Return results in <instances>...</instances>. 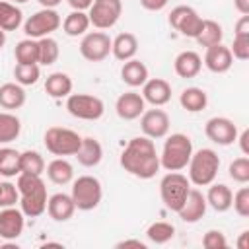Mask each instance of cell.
I'll return each mask as SVG.
<instances>
[{
  "label": "cell",
  "instance_id": "cell-9",
  "mask_svg": "<svg viewBox=\"0 0 249 249\" xmlns=\"http://www.w3.org/2000/svg\"><path fill=\"white\" fill-rule=\"evenodd\" d=\"M60 25H62V19H60L58 12L53 8H43L25 19L23 33L29 39H43V37H49L51 33H54Z\"/></svg>",
  "mask_w": 249,
  "mask_h": 249
},
{
  "label": "cell",
  "instance_id": "cell-31",
  "mask_svg": "<svg viewBox=\"0 0 249 249\" xmlns=\"http://www.w3.org/2000/svg\"><path fill=\"white\" fill-rule=\"evenodd\" d=\"M21 132V121L10 113V111H0V144L14 142Z\"/></svg>",
  "mask_w": 249,
  "mask_h": 249
},
{
  "label": "cell",
  "instance_id": "cell-10",
  "mask_svg": "<svg viewBox=\"0 0 249 249\" xmlns=\"http://www.w3.org/2000/svg\"><path fill=\"white\" fill-rule=\"evenodd\" d=\"M123 14V0H93L88 18L95 29H111Z\"/></svg>",
  "mask_w": 249,
  "mask_h": 249
},
{
  "label": "cell",
  "instance_id": "cell-47",
  "mask_svg": "<svg viewBox=\"0 0 249 249\" xmlns=\"http://www.w3.org/2000/svg\"><path fill=\"white\" fill-rule=\"evenodd\" d=\"M117 249H126V247H136V249H146V243L140 239H123L115 245Z\"/></svg>",
  "mask_w": 249,
  "mask_h": 249
},
{
  "label": "cell",
  "instance_id": "cell-39",
  "mask_svg": "<svg viewBox=\"0 0 249 249\" xmlns=\"http://www.w3.org/2000/svg\"><path fill=\"white\" fill-rule=\"evenodd\" d=\"M39 76H41L39 64H16L14 68V78L19 86H33L37 84Z\"/></svg>",
  "mask_w": 249,
  "mask_h": 249
},
{
  "label": "cell",
  "instance_id": "cell-21",
  "mask_svg": "<svg viewBox=\"0 0 249 249\" xmlns=\"http://www.w3.org/2000/svg\"><path fill=\"white\" fill-rule=\"evenodd\" d=\"M76 160L84 167H95L103 160V146L99 144L97 138L86 136V138H82V144L76 152Z\"/></svg>",
  "mask_w": 249,
  "mask_h": 249
},
{
  "label": "cell",
  "instance_id": "cell-24",
  "mask_svg": "<svg viewBox=\"0 0 249 249\" xmlns=\"http://www.w3.org/2000/svg\"><path fill=\"white\" fill-rule=\"evenodd\" d=\"M206 196V204L210 208H214L216 212H228L231 208V189L224 183H210L208 185V193Z\"/></svg>",
  "mask_w": 249,
  "mask_h": 249
},
{
  "label": "cell",
  "instance_id": "cell-22",
  "mask_svg": "<svg viewBox=\"0 0 249 249\" xmlns=\"http://www.w3.org/2000/svg\"><path fill=\"white\" fill-rule=\"evenodd\" d=\"M138 53V39L134 33H119L113 41H111V54L121 60V62H126L130 58H134V54Z\"/></svg>",
  "mask_w": 249,
  "mask_h": 249
},
{
  "label": "cell",
  "instance_id": "cell-34",
  "mask_svg": "<svg viewBox=\"0 0 249 249\" xmlns=\"http://www.w3.org/2000/svg\"><path fill=\"white\" fill-rule=\"evenodd\" d=\"M23 21L21 10L12 2H0V29L16 31Z\"/></svg>",
  "mask_w": 249,
  "mask_h": 249
},
{
  "label": "cell",
  "instance_id": "cell-20",
  "mask_svg": "<svg viewBox=\"0 0 249 249\" xmlns=\"http://www.w3.org/2000/svg\"><path fill=\"white\" fill-rule=\"evenodd\" d=\"M47 212H49V216L54 222H68L74 216V212H76V204H74L70 195L54 193L47 200Z\"/></svg>",
  "mask_w": 249,
  "mask_h": 249
},
{
  "label": "cell",
  "instance_id": "cell-18",
  "mask_svg": "<svg viewBox=\"0 0 249 249\" xmlns=\"http://www.w3.org/2000/svg\"><path fill=\"white\" fill-rule=\"evenodd\" d=\"M233 64V56H231V51L230 47L218 43V45H212L206 49L204 53V66L214 72V74H226Z\"/></svg>",
  "mask_w": 249,
  "mask_h": 249
},
{
  "label": "cell",
  "instance_id": "cell-2",
  "mask_svg": "<svg viewBox=\"0 0 249 249\" xmlns=\"http://www.w3.org/2000/svg\"><path fill=\"white\" fill-rule=\"evenodd\" d=\"M19 191V208L27 218H39L47 210V187L41 175H29V173H19L18 183Z\"/></svg>",
  "mask_w": 249,
  "mask_h": 249
},
{
  "label": "cell",
  "instance_id": "cell-32",
  "mask_svg": "<svg viewBox=\"0 0 249 249\" xmlns=\"http://www.w3.org/2000/svg\"><path fill=\"white\" fill-rule=\"evenodd\" d=\"M222 39H224L222 25H220L218 21H214V19H204V21H202V29H200V33L196 35L195 41H196L200 47L208 49V47H212V45L222 43Z\"/></svg>",
  "mask_w": 249,
  "mask_h": 249
},
{
  "label": "cell",
  "instance_id": "cell-55",
  "mask_svg": "<svg viewBox=\"0 0 249 249\" xmlns=\"http://www.w3.org/2000/svg\"><path fill=\"white\" fill-rule=\"evenodd\" d=\"M0 189H2V183H0Z\"/></svg>",
  "mask_w": 249,
  "mask_h": 249
},
{
  "label": "cell",
  "instance_id": "cell-44",
  "mask_svg": "<svg viewBox=\"0 0 249 249\" xmlns=\"http://www.w3.org/2000/svg\"><path fill=\"white\" fill-rule=\"evenodd\" d=\"M202 247H206V249H226L228 239L220 230H208L202 235Z\"/></svg>",
  "mask_w": 249,
  "mask_h": 249
},
{
  "label": "cell",
  "instance_id": "cell-5",
  "mask_svg": "<svg viewBox=\"0 0 249 249\" xmlns=\"http://www.w3.org/2000/svg\"><path fill=\"white\" fill-rule=\"evenodd\" d=\"M191 191V181L179 171H169L160 181V196L167 210L179 212L183 202L187 200V195Z\"/></svg>",
  "mask_w": 249,
  "mask_h": 249
},
{
  "label": "cell",
  "instance_id": "cell-11",
  "mask_svg": "<svg viewBox=\"0 0 249 249\" xmlns=\"http://www.w3.org/2000/svg\"><path fill=\"white\" fill-rule=\"evenodd\" d=\"M169 25L179 31L183 37H189V39H196V35L200 33L202 29V18L196 14L195 8L191 6H175L171 12H169V18H167Z\"/></svg>",
  "mask_w": 249,
  "mask_h": 249
},
{
  "label": "cell",
  "instance_id": "cell-41",
  "mask_svg": "<svg viewBox=\"0 0 249 249\" xmlns=\"http://www.w3.org/2000/svg\"><path fill=\"white\" fill-rule=\"evenodd\" d=\"M231 206L241 218H249V187L237 189V193L231 196Z\"/></svg>",
  "mask_w": 249,
  "mask_h": 249
},
{
  "label": "cell",
  "instance_id": "cell-46",
  "mask_svg": "<svg viewBox=\"0 0 249 249\" xmlns=\"http://www.w3.org/2000/svg\"><path fill=\"white\" fill-rule=\"evenodd\" d=\"M233 35H249V16H241L235 21V33Z\"/></svg>",
  "mask_w": 249,
  "mask_h": 249
},
{
  "label": "cell",
  "instance_id": "cell-54",
  "mask_svg": "<svg viewBox=\"0 0 249 249\" xmlns=\"http://www.w3.org/2000/svg\"><path fill=\"white\" fill-rule=\"evenodd\" d=\"M27 0H12V4H25Z\"/></svg>",
  "mask_w": 249,
  "mask_h": 249
},
{
  "label": "cell",
  "instance_id": "cell-26",
  "mask_svg": "<svg viewBox=\"0 0 249 249\" xmlns=\"http://www.w3.org/2000/svg\"><path fill=\"white\" fill-rule=\"evenodd\" d=\"M148 66L136 58H130L126 62H123V68H121V80L130 86V88H140L144 86V82L148 80Z\"/></svg>",
  "mask_w": 249,
  "mask_h": 249
},
{
  "label": "cell",
  "instance_id": "cell-50",
  "mask_svg": "<svg viewBox=\"0 0 249 249\" xmlns=\"http://www.w3.org/2000/svg\"><path fill=\"white\" fill-rule=\"evenodd\" d=\"M233 6L241 16H249V0H233Z\"/></svg>",
  "mask_w": 249,
  "mask_h": 249
},
{
  "label": "cell",
  "instance_id": "cell-1",
  "mask_svg": "<svg viewBox=\"0 0 249 249\" xmlns=\"http://www.w3.org/2000/svg\"><path fill=\"white\" fill-rule=\"evenodd\" d=\"M119 163L126 173L138 179H152L160 171V154L156 152L154 140L148 136L130 138L121 152Z\"/></svg>",
  "mask_w": 249,
  "mask_h": 249
},
{
  "label": "cell",
  "instance_id": "cell-8",
  "mask_svg": "<svg viewBox=\"0 0 249 249\" xmlns=\"http://www.w3.org/2000/svg\"><path fill=\"white\" fill-rule=\"evenodd\" d=\"M66 111L82 121H97L105 113V103L97 95L89 93H70L66 97Z\"/></svg>",
  "mask_w": 249,
  "mask_h": 249
},
{
  "label": "cell",
  "instance_id": "cell-7",
  "mask_svg": "<svg viewBox=\"0 0 249 249\" xmlns=\"http://www.w3.org/2000/svg\"><path fill=\"white\" fill-rule=\"evenodd\" d=\"M74 204L78 210L89 212L99 206L103 198V187L97 177L93 175H82L72 183V193H70Z\"/></svg>",
  "mask_w": 249,
  "mask_h": 249
},
{
  "label": "cell",
  "instance_id": "cell-30",
  "mask_svg": "<svg viewBox=\"0 0 249 249\" xmlns=\"http://www.w3.org/2000/svg\"><path fill=\"white\" fill-rule=\"evenodd\" d=\"M89 18L86 12L82 10H72L64 21H62V31L68 35V37H80V35H86L88 29H89Z\"/></svg>",
  "mask_w": 249,
  "mask_h": 249
},
{
  "label": "cell",
  "instance_id": "cell-3",
  "mask_svg": "<svg viewBox=\"0 0 249 249\" xmlns=\"http://www.w3.org/2000/svg\"><path fill=\"white\" fill-rule=\"evenodd\" d=\"M193 156V142L187 134L175 132L165 138L161 154H160V167L165 171H181L187 167Z\"/></svg>",
  "mask_w": 249,
  "mask_h": 249
},
{
  "label": "cell",
  "instance_id": "cell-28",
  "mask_svg": "<svg viewBox=\"0 0 249 249\" xmlns=\"http://www.w3.org/2000/svg\"><path fill=\"white\" fill-rule=\"evenodd\" d=\"M45 169H47V177L54 185H68L74 179V167L64 158H54L53 161H49Z\"/></svg>",
  "mask_w": 249,
  "mask_h": 249
},
{
  "label": "cell",
  "instance_id": "cell-23",
  "mask_svg": "<svg viewBox=\"0 0 249 249\" xmlns=\"http://www.w3.org/2000/svg\"><path fill=\"white\" fill-rule=\"evenodd\" d=\"M173 68L179 78H195V76H198V72L202 68V58L195 51H183L175 56Z\"/></svg>",
  "mask_w": 249,
  "mask_h": 249
},
{
  "label": "cell",
  "instance_id": "cell-25",
  "mask_svg": "<svg viewBox=\"0 0 249 249\" xmlns=\"http://www.w3.org/2000/svg\"><path fill=\"white\" fill-rule=\"evenodd\" d=\"M25 89L23 86H19L18 82H8L0 86V107L6 111H14V109H21L25 105Z\"/></svg>",
  "mask_w": 249,
  "mask_h": 249
},
{
  "label": "cell",
  "instance_id": "cell-52",
  "mask_svg": "<svg viewBox=\"0 0 249 249\" xmlns=\"http://www.w3.org/2000/svg\"><path fill=\"white\" fill-rule=\"evenodd\" d=\"M37 2H39L43 8H53V10H54L62 0H37Z\"/></svg>",
  "mask_w": 249,
  "mask_h": 249
},
{
  "label": "cell",
  "instance_id": "cell-6",
  "mask_svg": "<svg viewBox=\"0 0 249 249\" xmlns=\"http://www.w3.org/2000/svg\"><path fill=\"white\" fill-rule=\"evenodd\" d=\"M43 142H45L47 152H51L53 156L64 158V156H76V152L82 144V136L72 128L51 126V128H47Z\"/></svg>",
  "mask_w": 249,
  "mask_h": 249
},
{
  "label": "cell",
  "instance_id": "cell-15",
  "mask_svg": "<svg viewBox=\"0 0 249 249\" xmlns=\"http://www.w3.org/2000/svg\"><path fill=\"white\" fill-rule=\"evenodd\" d=\"M23 228H25V214L21 212V208L18 210L14 206H8L0 210V237L2 239L6 241L18 239L23 233Z\"/></svg>",
  "mask_w": 249,
  "mask_h": 249
},
{
  "label": "cell",
  "instance_id": "cell-42",
  "mask_svg": "<svg viewBox=\"0 0 249 249\" xmlns=\"http://www.w3.org/2000/svg\"><path fill=\"white\" fill-rule=\"evenodd\" d=\"M16 202H19V191L14 183L4 181L2 189H0V208H8V206H16Z\"/></svg>",
  "mask_w": 249,
  "mask_h": 249
},
{
  "label": "cell",
  "instance_id": "cell-36",
  "mask_svg": "<svg viewBox=\"0 0 249 249\" xmlns=\"http://www.w3.org/2000/svg\"><path fill=\"white\" fill-rule=\"evenodd\" d=\"M0 175L16 177L19 175V152L14 148H0Z\"/></svg>",
  "mask_w": 249,
  "mask_h": 249
},
{
  "label": "cell",
  "instance_id": "cell-19",
  "mask_svg": "<svg viewBox=\"0 0 249 249\" xmlns=\"http://www.w3.org/2000/svg\"><path fill=\"white\" fill-rule=\"evenodd\" d=\"M206 208H208L206 196H204L198 189H191L189 195H187V200L183 202V206L179 208L177 214H179V218H181L183 222L195 224V222H198V220L206 214Z\"/></svg>",
  "mask_w": 249,
  "mask_h": 249
},
{
  "label": "cell",
  "instance_id": "cell-51",
  "mask_svg": "<svg viewBox=\"0 0 249 249\" xmlns=\"http://www.w3.org/2000/svg\"><path fill=\"white\" fill-rule=\"evenodd\" d=\"M247 235H249V231H241V235H239V239H237V247H239V249H247V247H249Z\"/></svg>",
  "mask_w": 249,
  "mask_h": 249
},
{
  "label": "cell",
  "instance_id": "cell-17",
  "mask_svg": "<svg viewBox=\"0 0 249 249\" xmlns=\"http://www.w3.org/2000/svg\"><path fill=\"white\" fill-rule=\"evenodd\" d=\"M142 97L154 107H163L171 99V86L163 78H148L142 86Z\"/></svg>",
  "mask_w": 249,
  "mask_h": 249
},
{
  "label": "cell",
  "instance_id": "cell-45",
  "mask_svg": "<svg viewBox=\"0 0 249 249\" xmlns=\"http://www.w3.org/2000/svg\"><path fill=\"white\" fill-rule=\"evenodd\" d=\"M167 2L169 0H140V6L148 12H160L167 6Z\"/></svg>",
  "mask_w": 249,
  "mask_h": 249
},
{
  "label": "cell",
  "instance_id": "cell-33",
  "mask_svg": "<svg viewBox=\"0 0 249 249\" xmlns=\"http://www.w3.org/2000/svg\"><path fill=\"white\" fill-rule=\"evenodd\" d=\"M14 56H16L18 64H39V45H37V39H29V37L21 39L16 45Z\"/></svg>",
  "mask_w": 249,
  "mask_h": 249
},
{
  "label": "cell",
  "instance_id": "cell-14",
  "mask_svg": "<svg viewBox=\"0 0 249 249\" xmlns=\"http://www.w3.org/2000/svg\"><path fill=\"white\" fill-rule=\"evenodd\" d=\"M140 128L152 140L165 138L169 132V115L163 109H148L140 115Z\"/></svg>",
  "mask_w": 249,
  "mask_h": 249
},
{
  "label": "cell",
  "instance_id": "cell-40",
  "mask_svg": "<svg viewBox=\"0 0 249 249\" xmlns=\"http://www.w3.org/2000/svg\"><path fill=\"white\" fill-rule=\"evenodd\" d=\"M228 173H230V177H231L235 183L245 185V183L249 181V158H247V156L235 158V160L230 163Z\"/></svg>",
  "mask_w": 249,
  "mask_h": 249
},
{
  "label": "cell",
  "instance_id": "cell-29",
  "mask_svg": "<svg viewBox=\"0 0 249 249\" xmlns=\"http://www.w3.org/2000/svg\"><path fill=\"white\" fill-rule=\"evenodd\" d=\"M179 103L185 111L189 113H198L202 109H206L208 105V95L202 88H185L179 95Z\"/></svg>",
  "mask_w": 249,
  "mask_h": 249
},
{
  "label": "cell",
  "instance_id": "cell-27",
  "mask_svg": "<svg viewBox=\"0 0 249 249\" xmlns=\"http://www.w3.org/2000/svg\"><path fill=\"white\" fill-rule=\"evenodd\" d=\"M45 91L53 99H62L72 93V78L66 72H53L45 80Z\"/></svg>",
  "mask_w": 249,
  "mask_h": 249
},
{
  "label": "cell",
  "instance_id": "cell-16",
  "mask_svg": "<svg viewBox=\"0 0 249 249\" xmlns=\"http://www.w3.org/2000/svg\"><path fill=\"white\" fill-rule=\"evenodd\" d=\"M115 111H117L119 119H123V121H134V119H138L146 111V101H144L142 93L124 91V93H121L117 97Z\"/></svg>",
  "mask_w": 249,
  "mask_h": 249
},
{
  "label": "cell",
  "instance_id": "cell-37",
  "mask_svg": "<svg viewBox=\"0 0 249 249\" xmlns=\"http://www.w3.org/2000/svg\"><path fill=\"white\" fill-rule=\"evenodd\" d=\"M37 45H39V64L51 66V64H54L58 60L60 47H58V43L51 35L43 37V39H37Z\"/></svg>",
  "mask_w": 249,
  "mask_h": 249
},
{
  "label": "cell",
  "instance_id": "cell-53",
  "mask_svg": "<svg viewBox=\"0 0 249 249\" xmlns=\"http://www.w3.org/2000/svg\"><path fill=\"white\" fill-rule=\"evenodd\" d=\"M6 45V31L4 29H0V49Z\"/></svg>",
  "mask_w": 249,
  "mask_h": 249
},
{
  "label": "cell",
  "instance_id": "cell-49",
  "mask_svg": "<svg viewBox=\"0 0 249 249\" xmlns=\"http://www.w3.org/2000/svg\"><path fill=\"white\" fill-rule=\"evenodd\" d=\"M237 140H239L241 152H243L245 156H249V146H247V140H249V130H243L241 134H237Z\"/></svg>",
  "mask_w": 249,
  "mask_h": 249
},
{
  "label": "cell",
  "instance_id": "cell-4",
  "mask_svg": "<svg viewBox=\"0 0 249 249\" xmlns=\"http://www.w3.org/2000/svg\"><path fill=\"white\" fill-rule=\"evenodd\" d=\"M189 169V181L196 187H208L214 183L218 169H220V158L212 148H200L193 150V156L187 163Z\"/></svg>",
  "mask_w": 249,
  "mask_h": 249
},
{
  "label": "cell",
  "instance_id": "cell-43",
  "mask_svg": "<svg viewBox=\"0 0 249 249\" xmlns=\"http://www.w3.org/2000/svg\"><path fill=\"white\" fill-rule=\"evenodd\" d=\"M231 56L237 60L249 58V35H233V43L230 47Z\"/></svg>",
  "mask_w": 249,
  "mask_h": 249
},
{
  "label": "cell",
  "instance_id": "cell-12",
  "mask_svg": "<svg viewBox=\"0 0 249 249\" xmlns=\"http://www.w3.org/2000/svg\"><path fill=\"white\" fill-rule=\"evenodd\" d=\"M111 41L105 31H89L80 41V54L88 62H101L111 54Z\"/></svg>",
  "mask_w": 249,
  "mask_h": 249
},
{
  "label": "cell",
  "instance_id": "cell-35",
  "mask_svg": "<svg viewBox=\"0 0 249 249\" xmlns=\"http://www.w3.org/2000/svg\"><path fill=\"white\" fill-rule=\"evenodd\" d=\"M45 171V160L37 150L19 152V173L41 175Z\"/></svg>",
  "mask_w": 249,
  "mask_h": 249
},
{
  "label": "cell",
  "instance_id": "cell-13",
  "mask_svg": "<svg viewBox=\"0 0 249 249\" xmlns=\"http://www.w3.org/2000/svg\"><path fill=\"white\" fill-rule=\"evenodd\" d=\"M204 134L218 146H230L237 140V124L228 117H212L204 124Z\"/></svg>",
  "mask_w": 249,
  "mask_h": 249
},
{
  "label": "cell",
  "instance_id": "cell-48",
  "mask_svg": "<svg viewBox=\"0 0 249 249\" xmlns=\"http://www.w3.org/2000/svg\"><path fill=\"white\" fill-rule=\"evenodd\" d=\"M68 4H70L72 10H82V12H86V10H89V6L93 4V0H68Z\"/></svg>",
  "mask_w": 249,
  "mask_h": 249
},
{
  "label": "cell",
  "instance_id": "cell-38",
  "mask_svg": "<svg viewBox=\"0 0 249 249\" xmlns=\"http://www.w3.org/2000/svg\"><path fill=\"white\" fill-rule=\"evenodd\" d=\"M173 235H175V226L169 224V222H154L146 230V237L152 243H156V245H161V243L171 241Z\"/></svg>",
  "mask_w": 249,
  "mask_h": 249
}]
</instances>
